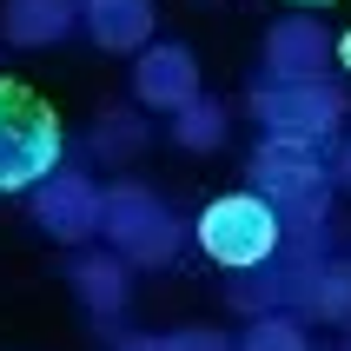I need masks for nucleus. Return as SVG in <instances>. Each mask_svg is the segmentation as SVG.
I'll return each mask as SVG.
<instances>
[{
	"label": "nucleus",
	"instance_id": "obj_1",
	"mask_svg": "<svg viewBox=\"0 0 351 351\" xmlns=\"http://www.w3.org/2000/svg\"><path fill=\"white\" fill-rule=\"evenodd\" d=\"M60 166V113L34 86L0 80V193L47 186Z\"/></svg>",
	"mask_w": 351,
	"mask_h": 351
},
{
	"label": "nucleus",
	"instance_id": "obj_2",
	"mask_svg": "<svg viewBox=\"0 0 351 351\" xmlns=\"http://www.w3.org/2000/svg\"><path fill=\"white\" fill-rule=\"evenodd\" d=\"M199 245L213 265H232V272H252L278 252V206L258 193H226L199 213Z\"/></svg>",
	"mask_w": 351,
	"mask_h": 351
},
{
	"label": "nucleus",
	"instance_id": "obj_3",
	"mask_svg": "<svg viewBox=\"0 0 351 351\" xmlns=\"http://www.w3.org/2000/svg\"><path fill=\"white\" fill-rule=\"evenodd\" d=\"M99 232H106V245H119L139 265H159V258L173 252V219H166V206L153 193H139V186L106 193V226Z\"/></svg>",
	"mask_w": 351,
	"mask_h": 351
},
{
	"label": "nucleus",
	"instance_id": "obj_4",
	"mask_svg": "<svg viewBox=\"0 0 351 351\" xmlns=\"http://www.w3.org/2000/svg\"><path fill=\"white\" fill-rule=\"evenodd\" d=\"M258 119L292 146H312L318 126L338 119V93H325V80H285V86H258Z\"/></svg>",
	"mask_w": 351,
	"mask_h": 351
},
{
	"label": "nucleus",
	"instance_id": "obj_5",
	"mask_svg": "<svg viewBox=\"0 0 351 351\" xmlns=\"http://www.w3.org/2000/svg\"><path fill=\"white\" fill-rule=\"evenodd\" d=\"M258 186L272 193V206H292V213L325 206V166L312 159V146H292V139H272L258 153Z\"/></svg>",
	"mask_w": 351,
	"mask_h": 351
},
{
	"label": "nucleus",
	"instance_id": "obj_6",
	"mask_svg": "<svg viewBox=\"0 0 351 351\" xmlns=\"http://www.w3.org/2000/svg\"><path fill=\"white\" fill-rule=\"evenodd\" d=\"M34 213H40V226L60 232V239H93L99 226H106V193H93V186L73 179V173H53L34 193Z\"/></svg>",
	"mask_w": 351,
	"mask_h": 351
},
{
	"label": "nucleus",
	"instance_id": "obj_7",
	"mask_svg": "<svg viewBox=\"0 0 351 351\" xmlns=\"http://www.w3.org/2000/svg\"><path fill=\"white\" fill-rule=\"evenodd\" d=\"M133 86H139L146 106H159V113H186L193 99H206L199 93V66H193L186 47H153V53H139Z\"/></svg>",
	"mask_w": 351,
	"mask_h": 351
},
{
	"label": "nucleus",
	"instance_id": "obj_8",
	"mask_svg": "<svg viewBox=\"0 0 351 351\" xmlns=\"http://www.w3.org/2000/svg\"><path fill=\"white\" fill-rule=\"evenodd\" d=\"M86 20H93V40L113 47V53H133L153 34V0H86Z\"/></svg>",
	"mask_w": 351,
	"mask_h": 351
},
{
	"label": "nucleus",
	"instance_id": "obj_9",
	"mask_svg": "<svg viewBox=\"0 0 351 351\" xmlns=\"http://www.w3.org/2000/svg\"><path fill=\"white\" fill-rule=\"evenodd\" d=\"M73 20V0H7L0 7V34L14 47H40V40H60Z\"/></svg>",
	"mask_w": 351,
	"mask_h": 351
},
{
	"label": "nucleus",
	"instance_id": "obj_10",
	"mask_svg": "<svg viewBox=\"0 0 351 351\" xmlns=\"http://www.w3.org/2000/svg\"><path fill=\"white\" fill-rule=\"evenodd\" d=\"M272 66L285 80H318V66H325V40H318L312 27H298V20L278 27V34H272Z\"/></svg>",
	"mask_w": 351,
	"mask_h": 351
},
{
	"label": "nucleus",
	"instance_id": "obj_11",
	"mask_svg": "<svg viewBox=\"0 0 351 351\" xmlns=\"http://www.w3.org/2000/svg\"><path fill=\"white\" fill-rule=\"evenodd\" d=\"M73 285L86 292V305H93V312H113V305H119V292H126V278H119V265H113L106 252L80 258V265H73Z\"/></svg>",
	"mask_w": 351,
	"mask_h": 351
},
{
	"label": "nucleus",
	"instance_id": "obj_12",
	"mask_svg": "<svg viewBox=\"0 0 351 351\" xmlns=\"http://www.w3.org/2000/svg\"><path fill=\"white\" fill-rule=\"evenodd\" d=\"M219 126H226V113H219L213 99H193L186 113H173V133H179V146H213V139H219Z\"/></svg>",
	"mask_w": 351,
	"mask_h": 351
},
{
	"label": "nucleus",
	"instance_id": "obj_13",
	"mask_svg": "<svg viewBox=\"0 0 351 351\" xmlns=\"http://www.w3.org/2000/svg\"><path fill=\"white\" fill-rule=\"evenodd\" d=\"M239 351H305V338H298L292 325H278V318H272V325H252V338H245Z\"/></svg>",
	"mask_w": 351,
	"mask_h": 351
},
{
	"label": "nucleus",
	"instance_id": "obj_14",
	"mask_svg": "<svg viewBox=\"0 0 351 351\" xmlns=\"http://www.w3.org/2000/svg\"><path fill=\"white\" fill-rule=\"evenodd\" d=\"M338 66H345V73H351V27H345V34H338Z\"/></svg>",
	"mask_w": 351,
	"mask_h": 351
},
{
	"label": "nucleus",
	"instance_id": "obj_15",
	"mask_svg": "<svg viewBox=\"0 0 351 351\" xmlns=\"http://www.w3.org/2000/svg\"><path fill=\"white\" fill-rule=\"evenodd\" d=\"M345 179H351V153H345Z\"/></svg>",
	"mask_w": 351,
	"mask_h": 351
},
{
	"label": "nucleus",
	"instance_id": "obj_16",
	"mask_svg": "<svg viewBox=\"0 0 351 351\" xmlns=\"http://www.w3.org/2000/svg\"><path fill=\"white\" fill-rule=\"evenodd\" d=\"M312 7H325V0H312Z\"/></svg>",
	"mask_w": 351,
	"mask_h": 351
}]
</instances>
